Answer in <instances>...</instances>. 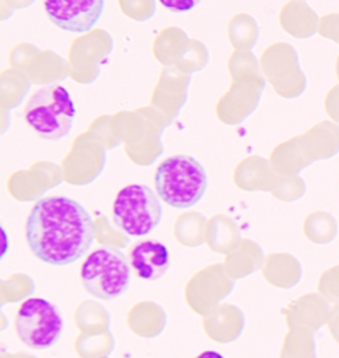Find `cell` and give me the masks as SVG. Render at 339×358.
<instances>
[{"label":"cell","instance_id":"cell-1","mask_svg":"<svg viewBox=\"0 0 339 358\" xmlns=\"http://www.w3.org/2000/svg\"><path fill=\"white\" fill-rule=\"evenodd\" d=\"M31 252L50 266L73 264L88 254L96 227L88 210L75 199L53 195L38 201L25 224Z\"/></svg>","mask_w":339,"mask_h":358},{"label":"cell","instance_id":"cell-2","mask_svg":"<svg viewBox=\"0 0 339 358\" xmlns=\"http://www.w3.org/2000/svg\"><path fill=\"white\" fill-rule=\"evenodd\" d=\"M208 189V176L198 159L174 155L157 167L155 190L164 203L178 210L198 205Z\"/></svg>","mask_w":339,"mask_h":358},{"label":"cell","instance_id":"cell-3","mask_svg":"<svg viewBox=\"0 0 339 358\" xmlns=\"http://www.w3.org/2000/svg\"><path fill=\"white\" fill-rule=\"evenodd\" d=\"M75 118L72 96L59 83H50L36 90L25 105V122L43 140H63L73 128Z\"/></svg>","mask_w":339,"mask_h":358},{"label":"cell","instance_id":"cell-4","mask_svg":"<svg viewBox=\"0 0 339 358\" xmlns=\"http://www.w3.org/2000/svg\"><path fill=\"white\" fill-rule=\"evenodd\" d=\"M130 263L126 256L112 247L93 251L82 263L81 282L90 296L110 301L129 289L131 280Z\"/></svg>","mask_w":339,"mask_h":358},{"label":"cell","instance_id":"cell-5","mask_svg":"<svg viewBox=\"0 0 339 358\" xmlns=\"http://www.w3.org/2000/svg\"><path fill=\"white\" fill-rule=\"evenodd\" d=\"M164 217L159 196L146 185H130L117 194L113 203L115 226L129 236H146Z\"/></svg>","mask_w":339,"mask_h":358},{"label":"cell","instance_id":"cell-6","mask_svg":"<svg viewBox=\"0 0 339 358\" xmlns=\"http://www.w3.org/2000/svg\"><path fill=\"white\" fill-rule=\"evenodd\" d=\"M15 331L19 340L28 348L35 350L50 349L63 336V313L45 299H28L17 310Z\"/></svg>","mask_w":339,"mask_h":358},{"label":"cell","instance_id":"cell-7","mask_svg":"<svg viewBox=\"0 0 339 358\" xmlns=\"http://www.w3.org/2000/svg\"><path fill=\"white\" fill-rule=\"evenodd\" d=\"M339 150V138L321 141L294 140L277 146L271 155V167L281 176H297L315 161L327 159Z\"/></svg>","mask_w":339,"mask_h":358},{"label":"cell","instance_id":"cell-8","mask_svg":"<svg viewBox=\"0 0 339 358\" xmlns=\"http://www.w3.org/2000/svg\"><path fill=\"white\" fill-rule=\"evenodd\" d=\"M44 10L50 22L60 29L87 34L100 20L105 0H44Z\"/></svg>","mask_w":339,"mask_h":358},{"label":"cell","instance_id":"cell-9","mask_svg":"<svg viewBox=\"0 0 339 358\" xmlns=\"http://www.w3.org/2000/svg\"><path fill=\"white\" fill-rule=\"evenodd\" d=\"M170 251L161 242L145 241L130 252V266L139 279L155 282L162 279L170 268Z\"/></svg>","mask_w":339,"mask_h":358},{"label":"cell","instance_id":"cell-10","mask_svg":"<svg viewBox=\"0 0 339 358\" xmlns=\"http://www.w3.org/2000/svg\"><path fill=\"white\" fill-rule=\"evenodd\" d=\"M329 313L330 306L322 294H303L285 309V321L289 329L303 328L315 333L326 324Z\"/></svg>","mask_w":339,"mask_h":358},{"label":"cell","instance_id":"cell-11","mask_svg":"<svg viewBox=\"0 0 339 358\" xmlns=\"http://www.w3.org/2000/svg\"><path fill=\"white\" fill-rule=\"evenodd\" d=\"M278 174L261 157H250L243 161L235 171V182L245 192H272Z\"/></svg>","mask_w":339,"mask_h":358},{"label":"cell","instance_id":"cell-12","mask_svg":"<svg viewBox=\"0 0 339 358\" xmlns=\"http://www.w3.org/2000/svg\"><path fill=\"white\" fill-rule=\"evenodd\" d=\"M261 272L266 282L281 289L296 287L302 278L301 264L290 254H269L265 257Z\"/></svg>","mask_w":339,"mask_h":358},{"label":"cell","instance_id":"cell-13","mask_svg":"<svg viewBox=\"0 0 339 358\" xmlns=\"http://www.w3.org/2000/svg\"><path fill=\"white\" fill-rule=\"evenodd\" d=\"M264 252L261 247L251 239L241 241L235 251L228 256V268L235 279L247 278L264 264Z\"/></svg>","mask_w":339,"mask_h":358},{"label":"cell","instance_id":"cell-14","mask_svg":"<svg viewBox=\"0 0 339 358\" xmlns=\"http://www.w3.org/2000/svg\"><path fill=\"white\" fill-rule=\"evenodd\" d=\"M303 232L312 243L327 244L337 236L338 224L326 211H315L305 219Z\"/></svg>","mask_w":339,"mask_h":358},{"label":"cell","instance_id":"cell-15","mask_svg":"<svg viewBox=\"0 0 339 358\" xmlns=\"http://www.w3.org/2000/svg\"><path fill=\"white\" fill-rule=\"evenodd\" d=\"M281 357H315V341L313 332L303 328H291L285 336L281 348Z\"/></svg>","mask_w":339,"mask_h":358},{"label":"cell","instance_id":"cell-16","mask_svg":"<svg viewBox=\"0 0 339 358\" xmlns=\"http://www.w3.org/2000/svg\"><path fill=\"white\" fill-rule=\"evenodd\" d=\"M306 192V185L298 176H281L278 174L276 186L272 195L282 202H294L302 198Z\"/></svg>","mask_w":339,"mask_h":358},{"label":"cell","instance_id":"cell-17","mask_svg":"<svg viewBox=\"0 0 339 358\" xmlns=\"http://www.w3.org/2000/svg\"><path fill=\"white\" fill-rule=\"evenodd\" d=\"M118 6L127 17L145 23L155 15V0H118Z\"/></svg>","mask_w":339,"mask_h":358},{"label":"cell","instance_id":"cell-18","mask_svg":"<svg viewBox=\"0 0 339 358\" xmlns=\"http://www.w3.org/2000/svg\"><path fill=\"white\" fill-rule=\"evenodd\" d=\"M318 292L322 294L327 301L339 303V266L326 269L318 282Z\"/></svg>","mask_w":339,"mask_h":358},{"label":"cell","instance_id":"cell-19","mask_svg":"<svg viewBox=\"0 0 339 358\" xmlns=\"http://www.w3.org/2000/svg\"><path fill=\"white\" fill-rule=\"evenodd\" d=\"M201 0H159L166 10L170 13H189L201 4Z\"/></svg>","mask_w":339,"mask_h":358},{"label":"cell","instance_id":"cell-20","mask_svg":"<svg viewBox=\"0 0 339 358\" xmlns=\"http://www.w3.org/2000/svg\"><path fill=\"white\" fill-rule=\"evenodd\" d=\"M326 324L333 338L339 344V303L330 309Z\"/></svg>","mask_w":339,"mask_h":358},{"label":"cell","instance_id":"cell-21","mask_svg":"<svg viewBox=\"0 0 339 358\" xmlns=\"http://www.w3.org/2000/svg\"><path fill=\"white\" fill-rule=\"evenodd\" d=\"M10 250V238L6 229L0 224V262L6 257Z\"/></svg>","mask_w":339,"mask_h":358},{"label":"cell","instance_id":"cell-22","mask_svg":"<svg viewBox=\"0 0 339 358\" xmlns=\"http://www.w3.org/2000/svg\"><path fill=\"white\" fill-rule=\"evenodd\" d=\"M7 3V6L11 8V10H23L27 8L29 6H32L36 0H4Z\"/></svg>","mask_w":339,"mask_h":358},{"label":"cell","instance_id":"cell-23","mask_svg":"<svg viewBox=\"0 0 339 358\" xmlns=\"http://www.w3.org/2000/svg\"><path fill=\"white\" fill-rule=\"evenodd\" d=\"M13 10H11L7 3L4 0H0V22L8 20L10 17H13Z\"/></svg>","mask_w":339,"mask_h":358}]
</instances>
